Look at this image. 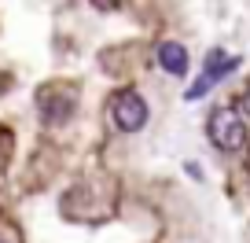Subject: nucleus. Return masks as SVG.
<instances>
[{
	"label": "nucleus",
	"mask_w": 250,
	"mask_h": 243,
	"mask_svg": "<svg viewBox=\"0 0 250 243\" xmlns=\"http://www.w3.org/2000/svg\"><path fill=\"white\" fill-rule=\"evenodd\" d=\"M96 4H100V8H118L122 0H96Z\"/></svg>",
	"instance_id": "0eeeda50"
},
{
	"label": "nucleus",
	"mask_w": 250,
	"mask_h": 243,
	"mask_svg": "<svg viewBox=\"0 0 250 243\" xmlns=\"http://www.w3.org/2000/svg\"><path fill=\"white\" fill-rule=\"evenodd\" d=\"M158 66L169 70L173 78H184L188 74V48L177 44V41H162L158 44Z\"/></svg>",
	"instance_id": "20e7f679"
},
{
	"label": "nucleus",
	"mask_w": 250,
	"mask_h": 243,
	"mask_svg": "<svg viewBox=\"0 0 250 243\" xmlns=\"http://www.w3.org/2000/svg\"><path fill=\"white\" fill-rule=\"evenodd\" d=\"M74 110V100L70 96H59V92H41V114H44V122H52V126H59V122H66Z\"/></svg>",
	"instance_id": "39448f33"
},
{
	"label": "nucleus",
	"mask_w": 250,
	"mask_h": 243,
	"mask_svg": "<svg viewBox=\"0 0 250 243\" xmlns=\"http://www.w3.org/2000/svg\"><path fill=\"white\" fill-rule=\"evenodd\" d=\"M206 133H210V144L217 151H243V144H247V126H243L239 110L232 107H217L210 114V122H206Z\"/></svg>",
	"instance_id": "f257e3e1"
},
{
	"label": "nucleus",
	"mask_w": 250,
	"mask_h": 243,
	"mask_svg": "<svg viewBox=\"0 0 250 243\" xmlns=\"http://www.w3.org/2000/svg\"><path fill=\"white\" fill-rule=\"evenodd\" d=\"M239 110H243V114L250 118V92H247V96H243V100H239Z\"/></svg>",
	"instance_id": "423d86ee"
},
{
	"label": "nucleus",
	"mask_w": 250,
	"mask_h": 243,
	"mask_svg": "<svg viewBox=\"0 0 250 243\" xmlns=\"http://www.w3.org/2000/svg\"><path fill=\"white\" fill-rule=\"evenodd\" d=\"M235 66H239V55H225L221 48H213V52L206 55V66H203V74H199V81L184 92V100H203V96L210 92V88L217 85L225 74L235 70Z\"/></svg>",
	"instance_id": "7ed1b4c3"
},
{
	"label": "nucleus",
	"mask_w": 250,
	"mask_h": 243,
	"mask_svg": "<svg viewBox=\"0 0 250 243\" xmlns=\"http://www.w3.org/2000/svg\"><path fill=\"white\" fill-rule=\"evenodd\" d=\"M110 114H114V126L122 129V133H140V129L147 126V100H144L140 92H133V88H125V92L114 96Z\"/></svg>",
	"instance_id": "f03ea898"
}]
</instances>
